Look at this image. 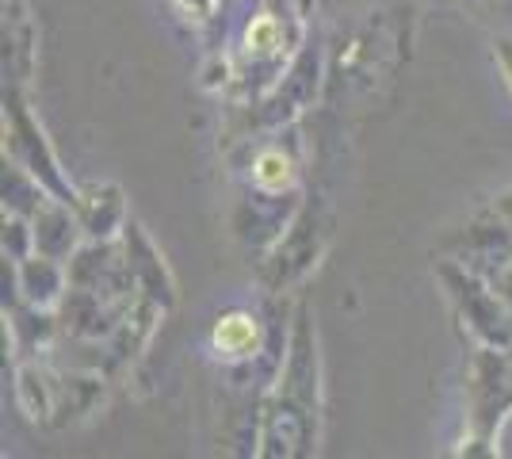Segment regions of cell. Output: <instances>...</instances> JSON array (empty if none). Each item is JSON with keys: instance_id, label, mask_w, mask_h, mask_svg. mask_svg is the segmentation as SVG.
<instances>
[{"instance_id": "cell-1", "label": "cell", "mask_w": 512, "mask_h": 459, "mask_svg": "<svg viewBox=\"0 0 512 459\" xmlns=\"http://www.w3.org/2000/svg\"><path fill=\"white\" fill-rule=\"evenodd\" d=\"M318 433V349L306 310L291 333V352L279 372L276 398L264 414V456H302Z\"/></svg>"}, {"instance_id": "cell-2", "label": "cell", "mask_w": 512, "mask_h": 459, "mask_svg": "<svg viewBox=\"0 0 512 459\" xmlns=\"http://www.w3.org/2000/svg\"><path fill=\"white\" fill-rule=\"evenodd\" d=\"M512 410L509 349L478 345L467 368V437L463 456H497V429Z\"/></svg>"}, {"instance_id": "cell-3", "label": "cell", "mask_w": 512, "mask_h": 459, "mask_svg": "<svg viewBox=\"0 0 512 459\" xmlns=\"http://www.w3.org/2000/svg\"><path fill=\"white\" fill-rule=\"evenodd\" d=\"M436 280L448 291V303L455 310V318H459V326L467 329L478 345L512 349V310L493 291L486 276L440 257L436 261Z\"/></svg>"}, {"instance_id": "cell-4", "label": "cell", "mask_w": 512, "mask_h": 459, "mask_svg": "<svg viewBox=\"0 0 512 459\" xmlns=\"http://www.w3.org/2000/svg\"><path fill=\"white\" fill-rule=\"evenodd\" d=\"M4 153H12V161H20L27 173H35L46 184L50 196L65 199V203H77V192L69 180H65L58 157L46 142L43 127L35 123V115L27 108V100L20 96V85H4Z\"/></svg>"}, {"instance_id": "cell-5", "label": "cell", "mask_w": 512, "mask_h": 459, "mask_svg": "<svg viewBox=\"0 0 512 459\" xmlns=\"http://www.w3.org/2000/svg\"><path fill=\"white\" fill-rule=\"evenodd\" d=\"M329 211H325V203L318 196L306 199L299 211H295V219L287 222V230H283V238L276 241V249L268 253V261H264V284L279 291V287L295 284L299 276H306L318 257L325 253V241H329Z\"/></svg>"}, {"instance_id": "cell-6", "label": "cell", "mask_w": 512, "mask_h": 459, "mask_svg": "<svg viewBox=\"0 0 512 459\" xmlns=\"http://www.w3.org/2000/svg\"><path fill=\"white\" fill-rule=\"evenodd\" d=\"M440 257L463 264L478 276H493L501 264L512 261V230L509 222L493 211V203L486 211H478L467 226L451 230L448 238L440 241Z\"/></svg>"}, {"instance_id": "cell-7", "label": "cell", "mask_w": 512, "mask_h": 459, "mask_svg": "<svg viewBox=\"0 0 512 459\" xmlns=\"http://www.w3.org/2000/svg\"><path fill=\"white\" fill-rule=\"evenodd\" d=\"M31 230H35V253L54 257V261H73V253L81 249V238H85V226L77 219V207L58 196H50L35 211Z\"/></svg>"}, {"instance_id": "cell-8", "label": "cell", "mask_w": 512, "mask_h": 459, "mask_svg": "<svg viewBox=\"0 0 512 459\" xmlns=\"http://www.w3.org/2000/svg\"><path fill=\"white\" fill-rule=\"evenodd\" d=\"M65 284H69L65 261L43 257V253H31V257L16 261V291L27 306H39V310L58 306L65 295Z\"/></svg>"}, {"instance_id": "cell-9", "label": "cell", "mask_w": 512, "mask_h": 459, "mask_svg": "<svg viewBox=\"0 0 512 459\" xmlns=\"http://www.w3.org/2000/svg\"><path fill=\"white\" fill-rule=\"evenodd\" d=\"M73 207H77V219L85 226V238L92 241H111L127 219V203H123V192L115 184H88L77 192Z\"/></svg>"}, {"instance_id": "cell-10", "label": "cell", "mask_w": 512, "mask_h": 459, "mask_svg": "<svg viewBox=\"0 0 512 459\" xmlns=\"http://www.w3.org/2000/svg\"><path fill=\"white\" fill-rule=\"evenodd\" d=\"M264 345V333H260V322L249 310H226L214 318L211 329V349L214 356H222L226 364H245L253 360Z\"/></svg>"}, {"instance_id": "cell-11", "label": "cell", "mask_w": 512, "mask_h": 459, "mask_svg": "<svg viewBox=\"0 0 512 459\" xmlns=\"http://www.w3.org/2000/svg\"><path fill=\"white\" fill-rule=\"evenodd\" d=\"M253 188L260 196H295L299 184V157L287 142H268L253 157Z\"/></svg>"}, {"instance_id": "cell-12", "label": "cell", "mask_w": 512, "mask_h": 459, "mask_svg": "<svg viewBox=\"0 0 512 459\" xmlns=\"http://www.w3.org/2000/svg\"><path fill=\"white\" fill-rule=\"evenodd\" d=\"M50 192L35 173H27L20 161H8L4 157V211L23 215V219H35V211L43 207Z\"/></svg>"}, {"instance_id": "cell-13", "label": "cell", "mask_w": 512, "mask_h": 459, "mask_svg": "<svg viewBox=\"0 0 512 459\" xmlns=\"http://www.w3.org/2000/svg\"><path fill=\"white\" fill-rule=\"evenodd\" d=\"M283 43V27L272 12H260L253 23H249V31H245V50L256 54V58H268V54H276V46Z\"/></svg>"}, {"instance_id": "cell-14", "label": "cell", "mask_w": 512, "mask_h": 459, "mask_svg": "<svg viewBox=\"0 0 512 459\" xmlns=\"http://www.w3.org/2000/svg\"><path fill=\"white\" fill-rule=\"evenodd\" d=\"M493 62H497V69L505 73V81L512 88V35H497L493 39Z\"/></svg>"}, {"instance_id": "cell-15", "label": "cell", "mask_w": 512, "mask_h": 459, "mask_svg": "<svg viewBox=\"0 0 512 459\" xmlns=\"http://www.w3.org/2000/svg\"><path fill=\"white\" fill-rule=\"evenodd\" d=\"M486 280H490V287L497 291V295H501V299H505V306L512 310V261L501 264V268H497L493 276H486Z\"/></svg>"}, {"instance_id": "cell-16", "label": "cell", "mask_w": 512, "mask_h": 459, "mask_svg": "<svg viewBox=\"0 0 512 459\" xmlns=\"http://www.w3.org/2000/svg\"><path fill=\"white\" fill-rule=\"evenodd\" d=\"M490 203H493V211L509 222V230H512V188H509V192H501V196H493Z\"/></svg>"}, {"instance_id": "cell-17", "label": "cell", "mask_w": 512, "mask_h": 459, "mask_svg": "<svg viewBox=\"0 0 512 459\" xmlns=\"http://www.w3.org/2000/svg\"><path fill=\"white\" fill-rule=\"evenodd\" d=\"M509 360H512V349H509Z\"/></svg>"}]
</instances>
